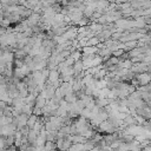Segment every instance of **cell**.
I'll return each mask as SVG.
<instances>
[{"label":"cell","instance_id":"cell-1","mask_svg":"<svg viewBox=\"0 0 151 151\" xmlns=\"http://www.w3.org/2000/svg\"><path fill=\"white\" fill-rule=\"evenodd\" d=\"M34 120H35V117H33V118H32L29 122H34ZM33 124H34V123H29V126H33Z\"/></svg>","mask_w":151,"mask_h":151}]
</instances>
